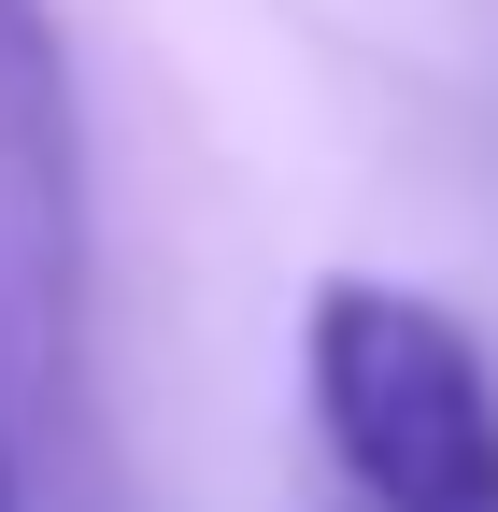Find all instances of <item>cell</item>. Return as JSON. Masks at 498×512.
<instances>
[{
    "label": "cell",
    "mask_w": 498,
    "mask_h": 512,
    "mask_svg": "<svg viewBox=\"0 0 498 512\" xmlns=\"http://www.w3.org/2000/svg\"><path fill=\"white\" fill-rule=\"evenodd\" d=\"M299 384H314V441L356 512H498V370L442 299L370 271L314 285Z\"/></svg>",
    "instance_id": "6da1fadb"
},
{
    "label": "cell",
    "mask_w": 498,
    "mask_h": 512,
    "mask_svg": "<svg viewBox=\"0 0 498 512\" xmlns=\"http://www.w3.org/2000/svg\"><path fill=\"white\" fill-rule=\"evenodd\" d=\"M0 285L43 299V342H72L86 285V86L57 0H0Z\"/></svg>",
    "instance_id": "7a4b0ae2"
},
{
    "label": "cell",
    "mask_w": 498,
    "mask_h": 512,
    "mask_svg": "<svg viewBox=\"0 0 498 512\" xmlns=\"http://www.w3.org/2000/svg\"><path fill=\"white\" fill-rule=\"evenodd\" d=\"M0 512H15V413H0Z\"/></svg>",
    "instance_id": "3957f363"
}]
</instances>
